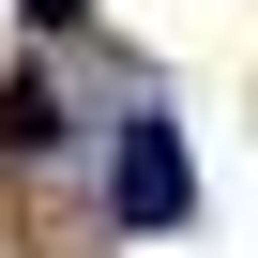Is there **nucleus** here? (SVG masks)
Masks as SVG:
<instances>
[{
    "label": "nucleus",
    "mask_w": 258,
    "mask_h": 258,
    "mask_svg": "<svg viewBox=\"0 0 258 258\" xmlns=\"http://www.w3.org/2000/svg\"><path fill=\"white\" fill-rule=\"evenodd\" d=\"M106 213H121V228H182V213H198L182 121H106Z\"/></svg>",
    "instance_id": "obj_1"
},
{
    "label": "nucleus",
    "mask_w": 258,
    "mask_h": 258,
    "mask_svg": "<svg viewBox=\"0 0 258 258\" xmlns=\"http://www.w3.org/2000/svg\"><path fill=\"white\" fill-rule=\"evenodd\" d=\"M31 16H46V31H76V16H91V0H31Z\"/></svg>",
    "instance_id": "obj_3"
},
{
    "label": "nucleus",
    "mask_w": 258,
    "mask_h": 258,
    "mask_svg": "<svg viewBox=\"0 0 258 258\" xmlns=\"http://www.w3.org/2000/svg\"><path fill=\"white\" fill-rule=\"evenodd\" d=\"M46 137H61V91L16 76V91H0V152H46Z\"/></svg>",
    "instance_id": "obj_2"
}]
</instances>
